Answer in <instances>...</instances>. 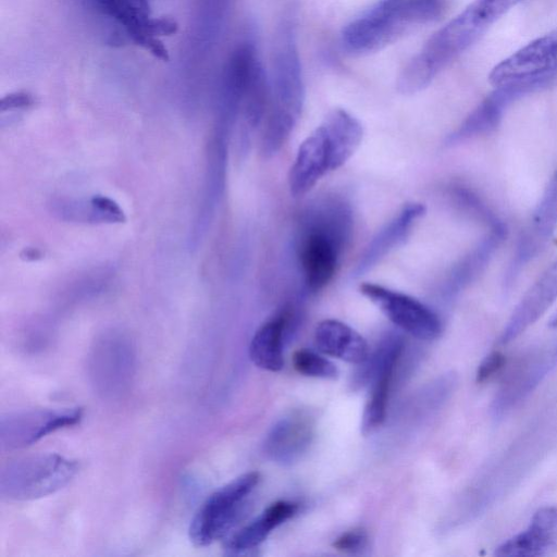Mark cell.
<instances>
[{
    "instance_id": "11",
    "label": "cell",
    "mask_w": 557,
    "mask_h": 557,
    "mask_svg": "<svg viewBox=\"0 0 557 557\" xmlns=\"http://www.w3.org/2000/svg\"><path fill=\"white\" fill-rule=\"evenodd\" d=\"M557 72V28L530 41L497 65L488 75L494 87Z\"/></svg>"
},
{
    "instance_id": "14",
    "label": "cell",
    "mask_w": 557,
    "mask_h": 557,
    "mask_svg": "<svg viewBox=\"0 0 557 557\" xmlns=\"http://www.w3.org/2000/svg\"><path fill=\"white\" fill-rule=\"evenodd\" d=\"M557 552V507H542L527 529L496 547L499 557H539Z\"/></svg>"
},
{
    "instance_id": "6",
    "label": "cell",
    "mask_w": 557,
    "mask_h": 557,
    "mask_svg": "<svg viewBox=\"0 0 557 557\" xmlns=\"http://www.w3.org/2000/svg\"><path fill=\"white\" fill-rule=\"evenodd\" d=\"M557 86V72L494 87L462 123L446 138L453 146L493 132L507 108L517 100Z\"/></svg>"
},
{
    "instance_id": "28",
    "label": "cell",
    "mask_w": 557,
    "mask_h": 557,
    "mask_svg": "<svg viewBox=\"0 0 557 557\" xmlns=\"http://www.w3.org/2000/svg\"><path fill=\"white\" fill-rule=\"evenodd\" d=\"M176 30H177V24L174 20L169 18V17H160V18H151L150 17L145 23L141 34H149L152 36H163V35H172V34L176 33Z\"/></svg>"
},
{
    "instance_id": "29",
    "label": "cell",
    "mask_w": 557,
    "mask_h": 557,
    "mask_svg": "<svg viewBox=\"0 0 557 557\" xmlns=\"http://www.w3.org/2000/svg\"><path fill=\"white\" fill-rule=\"evenodd\" d=\"M132 39L140 47L148 50L151 54H153L156 58L168 61L169 54L166 48L163 46V44L154 36L149 34H139L136 36H133Z\"/></svg>"
},
{
    "instance_id": "25",
    "label": "cell",
    "mask_w": 557,
    "mask_h": 557,
    "mask_svg": "<svg viewBox=\"0 0 557 557\" xmlns=\"http://www.w3.org/2000/svg\"><path fill=\"white\" fill-rule=\"evenodd\" d=\"M293 364L297 372L306 376L335 379L338 374V370L333 362L306 349L294 352Z\"/></svg>"
},
{
    "instance_id": "18",
    "label": "cell",
    "mask_w": 557,
    "mask_h": 557,
    "mask_svg": "<svg viewBox=\"0 0 557 557\" xmlns=\"http://www.w3.org/2000/svg\"><path fill=\"white\" fill-rule=\"evenodd\" d=\"M317 349L326 355L360 364L369 356L366 339L349 325L338 320H324L314 331Z\"/></svg>"
},
{
    "instance_id": "24",
    "label": "cell",
    "mask_w": 557,
    "mask_h": 557,
    "mask_svg": "<svg viewBox=\"0 0 557 557\" xmlns=\"http://www.w3.org/2000/svg\"><path fill=\"white\" fill-rule=\"evenodd\" d=\"M101 9L117 20L131 37L141 34L150 18L148 0H97Z\"/></svg>"
},
{
    "instance_id": "5",
    "label": "cell",
    "mask_w": 557,
    "mask_h": 557,
    "mask_svg": "<svg viewBox=\"0 0 557 557\" xmlns=\"http://www.w3.org/2000/svg\"><path fill=\"white\" fill-rule=\"evenodd\" d=\"M259 481V472L251 471L213 492L190 521V542L205 547L225 536L243 515L246 502Z\"/></svg>"
},
{
    "instance_id": "3",
    "label": "cell",
    "mask_w": 557,
    "mask_h": 557,
    "mask_svg": "<svg viewBox=\"0 0 557 557\" xmlns=\"http://www.w3.org/2000/svg\"><path fill=\"white\" fill-rule=\"evenodd\" d=\"M76 460L54 453L16 458L0 471V495L8 500H33L58 492L77 474Z\"/></svg>"
},
{
    "instance_id": "21",
    "label": "cell",
    "mask_w": 557,
    "mask_h": 557,
    "mask_svg": "<svg viewBox=\"0 0 557 557\" xmlns=\"http://www.w3.org/2000/svg\"><path fill=\"white\" fill-rule=\"evenodd\" d=\"M506 236L507 232H485L451 271L447 284L449 292H459L474 282L485 271Z\"/></svg>"
},
{
    "instance_id": "26",
    "label": "cell",
    "mask_w": 557,
    "mask_h": 557,
    "mask_svg": "<svg viewBox=\"0 0 557 557\" xmlns=\"http://www.w3.org/2000/svg\"><path fill=\"white\" fill-rule=\"evenodd\" d=\"M368 536L364 530L354 529L338 536L333 546L344 553L360 552L367 545Z\"/></svg>"
},
{
    "instance_id": "31",
    "label": "cell",
    "mask_w": 557,
    "mask_h": 557,
    "mask_svg": "<svg viewBox=\"0 0 557 557\" xmlns=\"http://www.w3.org/2000/svg\"><path fill=\"white\" fill-rule=\"evenodd\" d=\"M548 325H549V327L557 329V310L550 317V319L548 321Z\"/></svg>"
},
{
    "instance_id": "12",
    "label": "cell",
    "mask_w": 557,
    "mask_h": 557,
    "mask_svg": "<svg viewBox=\"0 0 557 557\" xmlns=\"http://www.w3.org/2000/svg\"><path fill=\"white\" fill-rule=\"evenodd\" d=\"M557 301V258L542 272L521 297L498 343L509 344L536 323Z\"/></svg>"
},
{
    "instance_id": "32",
    "label": "cell",
    "mask_w": 557,
    "mask_h": 557,
    "mask_svg": "<svg viewBox=\"0 0 557 557\" xmlns=\"http://www.w3.org/2000/svg\"><path fill=\"white\" fill-rule=\"evenodd\" d=\"M383 1H395V0H383Z\"/></svg>"
},
{
    "instance_id": "17",
    "label": "cell",
    "mask_w": 557,
    "mask_h": 557,
    "mask_svg": "<svg viewBox=\"0 0 557 557\" xmlns=\"http://www.w3.org/2000/svg\"><path fill=\"white\" fill-rule=\"evenodd\" d=\"M424 212L425 207L422 203L410 202L404 206L398 215L389 221L369 243L359 258L354 275H362L386 253L400 245L408 236L414 221Z\"/></svg>"
},
{
    "instance_id": "20",
    "label": "cell",
    "mask_w": 557,
    "mask_h": 557,
    "mask_svg": "<svg viewBox=\"0 0 557 557\" xmlns=\"http://www.w3.org/2000/svg\"><path fill=\"white\" fill-rule=\"evenodd\" d=\"M287 323L288 317L283 313L257 330L249 346L250 359L257 367L271 372L283 368V345Z\"/></svg>"
},
{
    "instance_id": "13",
    "label": "cell",
    "mask_w": 557,
    "mask_h": 557,
    "mask_svg": "<svg viewBox=\"0 0 557 557\" xmlns=\"http://www.w3.org/2000/svg\"><path fill=\"white\" fill-rule=\"evenodd\" d=\"M336 169L332 144L320 124L298 148L288 174L290 194H307L325 173Z\"/></svg>"
},
{
    "instance_id": "4",
    "label": "cell",
    "mask_w": 557,
    "mask_h": 557,
    "mask_svg": "<svg viewBox=\"0 0 557 557\" xmlns=\"http://www.w3.org/2000/svg\"><path fill=\"white\" fill-rule=\"evenodd\" d=\"M271 101L269 111L298 119L305 100V84L297 45L296 25L292 16L276 27L271 50Z\"/></svg>"
},
{
    "instance_id": "15",
    "label": "cell",
    "mask_w": 557,
    "mask_h": 557,
    "mask_svg": "<svg viewBox=\"0 0 557 557\" xmlns=\"http://www.w3.org/2000/svg\"><path fill=\"white\" fill-rule=\"evenodd\" d=\"M313 430L311 416L294 411L272 426L264 441V453L276 463L292 465L309 448Z\"/></svg>"
},
{
    "instance_id": "23",
    "label": "cell",
    "mask_w": 557,
    "mask_h": 557,
    "mask_svg": "<svg viewBox=\"0 0 557 557\" xmlns=\"http://www.w3.org/2000/svg\"><path fill=\"white\" fill-rule=\"evenodd\" d=\"M395 367L381 371L372 381V388L364 407L361 431L369 434L376 430L385 420L389 385Z\"/></svg>"
},
{
    "instance_id": "22",
    "label": "cell",
    "mask_w": 557,
    "mask_h": 557,
    "mask_svg": "<svg viewBox=\"0 0 557 557\" xmlns=\"http://www.w3.org/2000/svg\"><path fill=\"white\" fill-rule=\"evenodd\" d=\"M321 125L332 144L335 163L341 168L359 147L363 129L360 122L344 109L330 111Z\"/></svg>"
},
{
    "instance_id": "27",
    "label": "cell",
    "mask_w": 557,
    "mask_h": 557,
    "mask_svg": "<svg viewBox=\"0 0 557 557\" xmlns=\"http://www.w3.org/2000/svg\"><path fill=\"white\" fill-rule=\"evenodd\" d=\"M506 364V357L499 351L488 354L480 363L476 371V382L485 383L497 374Z\"/></svg>"
},
{
    "instance_id": "19",
    "label": "cell",
    "mask_w": 557,
    "mask_h": 557,
    "mask_svg": "<svg viewBox=\"0 0 557 557\" xmlns=\"http://www.w3.org/2000/svg\"><path fill=\"white\" fill-rule=\"evenodd\" d=\"M298 509L295 503L280 500L270 505L258 518L231 534L224 541V549L240 554L260 545L273 529L293 517Z\"/></svg>"
},
{
    "instance_id": "10",
    "label": "cell",
    "mask_w": 557,
    "mask_h": 557,
    "mask_svg": "<svg viewBox=\"0 0 557 557\" xmlns=\"http://www.w3.org/2000/svg\"><path fill=\"white\" fill-rule=\"evenodd\" d=\"M557 367V338L531 354L517 364L506 377L491 405L496 418L506 414L524 400Z\"/></svg>"
},
{
    "instance_id": "2",
    "label": "cell",
    "mask_w": 557,
    "mask_h": 557,
    "mask_svg": "<svg viewBox=\"0 0 557 557\" xmlns=\"http://www.w3.org/2000/svg\"><path fill=\"white\" fill-rule=\"evenodd\" d=\"M444 10L445 0H379L346 25L342 44L351 53L374 52L412 27L437 20Z\"/></svg>"
},
{
    "instance_id": "8",
    "label": "cell",
    "mask_w": 557,
    "mask_h": 557,
    "mask_svg": "<svg viewBox=\"0 0 557 557\" xmlns=\"http://www.w3.org/2000/svg\"><path fill=\"white\" fill-rule=\"evenodd\" d=\"M360 293L408 334L423 341L441 335L438 315L416 298L373 283L361 284Z\"/></svg>"
},
{
    "instance_id": "16",
    "label": "cell",
    "mask_w": 557,
    "mask_h": 557,
    "mask_svg": "<svg viewBox=\"0 0 557 557\" xmlns=\"http://www.w3.org/2000/svg\"><path fill=\"white\" fill-rule=\"evenodd\" d=\"M341 249L332 237L320 230H306L298 257L308 289L320 290L332 280Z\"/></svg>"
},
{
    "instance_id": "1",
    "label": "cell",
    "mask_w": 557,
    "mask_h": 557,
    "mask_svg": "<svg viewBox=\"0 0 557 557\" xmlns=\"http://www.w3.org/2000/svg\"><path fill=\"white\" fill-rule=\"evenodd\" d=\"M522 0H473L458 15L436 30L405 65L397 89L412 95L433 79L485 32Z\"/></svg>"
},
{
    "instance_id": "30",
    "label": "cell",
    "mask_w": 557,
    "mask_h": 557,
    "mask_svg": "<svg viewBox=\"0 0 557 557\" xmlns=\"http://www.w3.org/2000/svg\"><path fill=\"white\" fill-rule=\"evenodd\" d=\"M34 98L26 92H13L1 99V110L21 109L30 107Z\"/></svg>"
},
{
    "instance_id": "7",
    "label": "cell",
    "mask_w": 557,
    "mask_h": 557,
    "mask_svg": "<svg viewBox=\"0 0 557 557\" xmlns=\"http://www.w3.org/2000/svg\"><path fill=\"white\" fill-rule=\"evenodd\" d=\"M82 408H34L2 414L0 446L2 450L27 447L54 431L77 424Z\"/></svg>"
},
{
    "instance_id": "9",
    "label": "cell",
    "mask_w": 557,
    "mask_h": 557,
    "mask_svg": "<svg viewBox=\"0 0 557 557\" xmlns=\"http://www.w3.org/2000/svg\"><path fill=\"white\" fill-rule=\"evenodd\" d=\"M556 228L557 168L517 242L506 273V285H511L520 272L541 253Z\"/></svg>"
}]
</instances>
